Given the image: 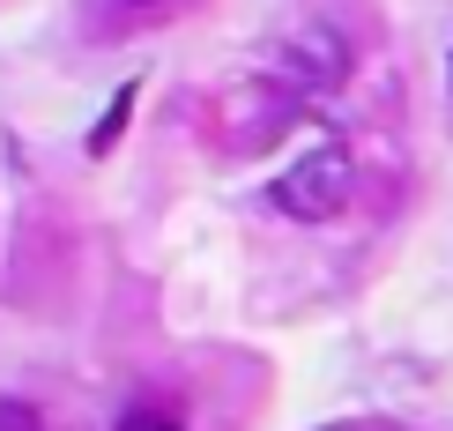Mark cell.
Instances as JSON below:
<instances>
[{"label": "cell", "instance_id": "obj_1", "mask_svg": "<svg viewBox=\"0 0 453 431\" xmlns=\"http://www.w3.org/2000/svg\"><path fill=\"white\" fill-rule=\"evenodd\" d=\"M342 201H349V149L342 142H312L305 157L275 179V209H290L305 223H327Z\"/></svg>", "mask_w": 453, "mask_h": 431}, {"label": "cell", "instance_id": "obj_2", "mask_svg": "<svg viewBox=\"0 0 453 431\" xmlns=\"http://www.w3.org/2000/svg\"><path fill=\"white\" fill-rule=\"evenodd\" d=\"M127 119H134V82H127V89H119V97H111V112H104V119H97V127H89V149H97V157H104V149H111V142H119V127H127Z\"/></svg>", "mask_w": 453, "mask_h": 431}, {"label": "cell", "instance_id": "obj_3", "mask_svg": "<svg viewBox=\"0 0 453 431\" xmlns=\"http://www.w3.org/2000/svg\"><path fill=\"white\" fill-rule=\"evenodd\" d=\"M119 431H186V424L172 417V409H127V417H119Z\"/></svg>", "mask_w": 453, "mask_h": 431}, {"label": "cell", "instance_id": "obj_4", "mask_svg": "<svg viewBox=\"0 0 453 431\" xmlns=\"http://www.w3.org/2000/svg\"><path fill=\"white\" fill-rule=\"evenodd\" d=\"M0 431H45V424H37V409H30V402L0 395Z\"/></svg>", "mask_w": 453, "mask_h": 431}, {"label": "cell", "instance_id": "obj_5", "mask_svg": "<svg viewBox=\"0 0 453 431\" xmlns=\"http://www.w3.org/2000/svg\"><path fill=\"white\" fill-rule=\"evenodd\" d=\"M127 8H149V0H127Z\"/></svg>", "mask_w": 453, "mask_h": 431}]
</instances>
